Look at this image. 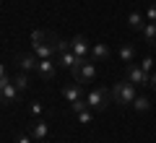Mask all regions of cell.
<instances>
[{
    "label": "cell",
    "instance_id": "obj_6",
    "mask_svg": "<svg viewBox=\"0 0 156 143\" xmlns=\"http://www.w3.org/2000/svg\"><path fill=\"white\" fill-rule=\"evenodd\" d=\"M21 91L13 86V78H0V104H16Z\"/></svg>",
    "mask_w": 156,
    "mask_h": 143
},
{
    "label": "cell",
    "instance_id": "obj_21",
    "mask_svg": "<svg viewBox=\"0 0 156 143\" xmlns=\"http://www.w3.org/2000/svg\"><path fill=\"white\" fill-rule=\"evenodd\" d=\"M140 68H143L146 73H154V60H151V57H146V60H140Z\"/></svg>",
    "mask_w": 156,
    "mask_h": 143
},
{
    "label": "cell",
    "instance_id": "obj_17",
    "mask_svg": "<svg viewBox=\"0 0 156 143\" xmlns=\"http://www.w3.org/2000/svg\"><path fill=\"white\" fill-rule=\"evenodd\" d=\"M128 26L135 29V31H143V26H146L143 16H140V13H130V16H128Z\"/></svg>",
    "mask_w": 156,
    "mask_h": 143
},
{
    "label": "cell",
    "instance_id": "obj_2",
    "mask_svg": "<svg viewBox=\"0 0 156 143\" xmlns=\"http://www.w3.org/2000/svg\"><path fill=\"white\" fill-rule=\"evenodd\" d=\"M135 88H138V86H133L128 78H125V81H117L115 86H112V91H109L112 94V102L120 104V107H130V104H133V99L138 96Z\"/></svg>",
    "mask_w": 156,
    "mask_h": 143
},
{
    "label": "cell",
    "instance_id": "obj_13",
    "mask_svg": "<svg viewBox=\"0 0 156 143\" xmlns=\"http://www.w3.org/2000/svg\"><path fill=\"white\" fill-rule=\"evenodd\" d=\"M107 57H109V47H107V44H94V47H91V60L94 63H104Z\"/></svg>",
    "mask_w": 156,
    "mask_h": 143
},
{
    "label": "cell",
    "instance_id": "obj_16",
    "mask_svg": "<svg viewBox=\"0 0 156 143\" xmlns=\"http://www.w3.org/2000/svg\"><path fill=\"white\" fill-rule=\"evenodd\" d=\"M13 86L18 88V91H29V86H31V81H29V73H18L16 78H13Z\"/></svg>",
    "mask_w": 156,
    "mask_h": 143
},
{
    "label": "cell",
    "instance_id": "obj_15",
    "mask_svg": "<svg viewBox=\"0 0 156 143\" xmlns=\"http://www.w3.org/2000/svg\"><path fill=\"white\" fill-rule=\"evenodd\" d=\"M143 39H146V44H151V47H156V23H146L143 26Z\"/></svg>",
    "mask_w": 156,
    "mask_h": 143
},
{
    "label": "cell",
    "instance_id": "obj_24",
    "mask_svg": "<svg viewBox=\"0 0 156 143\" xmlns=\"http://www.w3.org/2000/svg\"><path fill=\"white\" fill-rule=\"evenodd\" d=\"M31 112H34V115H39V112H42V104H39V102H34V104H31Z\"/></svg>",
    "mask_w": 156,
    "mask_h": 143
},
{
    "label": "cell",
    "instance_id": "obj_14",
    "mask_svg": "<svg viewBox=\"0 0 156 143\" xmlns=\"http://www.w3.org/2000/svg\"><path fill=\"white\" fill-rule=\"evenodd\" d=\"M117 55H120V60H122V63H133V57H135V47L125 42V44H120Z\"/></svg>",
    "mask_w": 156,
    "mask_h": 143
},
{
    "label": "cell",
    "instance_id": "obj_10",
    "mask_svg": "<svg viewBox=\"0 0 156 143\" xmlns=\"http://www.w3.org/2000/svg\"><path fill=\"white\" fill-rule=\"evenodd\" d=\"M70 50H73V55L76 57H81V60H86V55H89V39L86 37H73L70 39Z\"/></svg>",
    "mask_w": 156,
    "mask_h": 143
},
{
    "label": "cell",
    "instance_id": "obj_23",
    "mask_svg": "<svg viewBox=\"0 0 156 143\" xmlns=\"http://www.w3.org/2000/svg\"><path fill=\"white\" fill-rule=\"evenodd\" d=\"M31 141H34L31 135H26V133H18V135H16V141H13V143H31Z\"/></svg>",
    "mask_w": 156,
    "mask_h": 143
},
{
    "label": "cell",
    "instance_id": "obj_18",
    "mask_svg": "<svg viewBox=\"0 0 156 143\" xmlns=\"http://www.w3.org/2000/svg\"><path fill=\"white\" fill-rule=\"evenodd\" d=\"M130 107H133L135 112H148V109H151V102L146 99V96H135V99H133V104H130Z\"/></svg>",
    "mask_w": 156,
    "mask_h": 143
},
{
    "label": "cell",
    "instance_id": "obj_8",
    "mask_svg": "<svg viewBox=\"0 0 156 143\" xmlns=\"http://www.w3.org/2000/svg\"><path fill=\"white\" fill-rule=\"evenodd\" d=\"M37 73H39V78H42V81H52V78L57 76V60H52V57H44V60H39Z\"/></svg>",
    "mask_w": 156,
    "mask_h": 143
},
{
    "label": "cell",
    "instance_id": "obj_4",
    "mask_svg": "<svg viewBox=\"0 0 156 143\" xmlns=\"http://www.w3.org/2000/svg\"><path fill=\"white\" fill-rule=\"evenodd\" d=\"M125 78H128L133 86H151V73H146L140 65L135 63H128L125 65Z\"/></svg>",
    "mask_w": 156,
    "mask_h": 143
},
{
    "label": "cell",
    "instance_id": "obj_22",
    "mask_svg": "<svg viewBox=\"0 0 156 143\" xmlns=\"http://www.w3.org/2000/svg\"><path fill=\"white\" fill-rule=\"evenodd\" d=\"M146 18H148V23H156V5H148V11H146Z\"/></svg>",
    "mask_w": 156,
    "mask_h": 143
},
{
    "label": "cell",
    "instance_id": "obj_1",
    "mask_svg": "<svg viewBox=\"0 0 156 143\" xmlns=\"http://www.w3.org/2000/svg\"><path fill=\"white\" fill-rule=\"evenodd\" d=\"M57 44H60V37H57L55 31H44V29L31 31V47H34V52H37L39 60L52 57L57 52Z\"/></svg>",
    "mask_w": 156,
    "mask_h": 143
},
{
    "label": "cell",
    "instance_id": "obj_19",
    "mask_svg": "<svg viewBox=\"0 0 156 143\" xmlns=\"http://www.w3.org/2000/svg\"><path fill=\"white\" fill-rule=\"evenodd\" d=\"M70 109H73V112H76V115H78V112H83V109H89V102H86V99H78V102H70Z\"/></svg>",
    "mask_w": 156,
    "mask_h": 143
},
{
    "label": "cell",
    "instance_id": "obj_7",
    "mask_svg": "<svg viewBox=\"0 0 156 143\" xmlns=\"http://www.w3.org/2000/svg\"><path fill=\"white\" fill-rule=\"evenodd\" d=\"M16 63H18V68H21V73H34L39 68L37 52H21V55L16 57Z\"/></svg>",
    "mask_w": 156,
    "mask_h": 143
},
{
    "label": "cell",
    "instance_id": "obj_26",
    "mask_svg": "<svg viewBox=\"0 0 156 143\" xmlns=\"http://www.w3.org/2000/svg\"><path fill=\"white\" fill-rule=\"evenodd\" d=\"M0 78H5V68L3 65H0Z\"/></svg>",
    "mask_w": 156,
    "mask_h": 143
},
{
    "label": "cell",
    "instance_id": "obj_20",
    "mask_svg": "<svg viewBox=\"0 0 156 143\" xmlns=\"http://www.w3.org/2000/svg\"><path fill=\"white\" fill-rule=\"evenodd\" d=\"M78 122H81V125H89V122H91V109L78 112Z\"/></svg>",
    "mask_w": 156,
    "mask_h": 143
},
{
    "label": "cell",
    "instance_id": "obj_3",
    "mask_svg": "<svg viewBox=\"0 0 156 143\" xmlns=\"http://www.w3.org/2000/svg\"><path fill=\"white\" fill-rule=\"evenodd\" d=\"M109 99H112V94H109V88H91L89 91V96H86V102H89V109L91 112H104L107 109V104H109Z\"/></svg>",
    "mask_w": 156,
    "mask_h": 143
},
{
    "label": "cell",
    "instance_id": "obj_25",
    "mask_svg": "<svg viewBox=\"0 0 156 143\" xmlns=\"http://www.w3.org/2000/svg\"><path fill=\"white\" fill-rule=\"evenodd\" d=\"M151 86H154V91H156V70L151 73Z\"/></svg>",
    "mask_w": 156,
    "mask_h": 143
},
{
    "label": "cell",
    "instance_id": "obj_5",
    "mask_svg": "<svg viewBox=\"0 0 156 143\" xmlns=\"http://www.w3.org/2000/svg\"><path fill=\"white\" fill-rule=\"evenodd\" d=\"M70 73H73V81L81 83V86H83V83H91L96 78V63L86 60V63H81V65H78L76 70H70Z\"/></svg>",
    "mask_w": 156,
    "mask_h": 143
},
{
    "label": "cell",
    "instance_id": "obj_9",
    "mask_svg": "<svg viewBox=\"0 0 156 143\" xmlns=\"http://www.w3.org/2000/svg\"><path fill=\"white\" fill-rule=\"evenodd\" d=\"M81 63H86V60H81V57H76L73 55V50H62V52H57V65H62V68H68V70H76Z\"/></svg>",
    "mask_w": 156,
    "mask_h": 143
},
{
    "label": "cell",
    "instance_id": "obj_11",
    "mask_svg": "<svg viewBox=\"0 0 156 143\" xmlns=\"http://www.w3.org/2000/svg\"><path fill=\"white\" fill-rule=\"evenodd\" d=\"M62 96H65L68 99V104H70V102H78V99H83V86H81V83H68V86H62Z\"/></svg>",
    "mask_w": 156,
    "mask_h": 143
},
{
    "label": "cell",
    "instance_id": "obj_12",
    "mask_svg": "<svg viewBox=\"0 0 156 143\" xmlns=\"http://www.w3.org/2000/svg\"><path fill=\"white\" fill-rule=\"evenodd\" d=\"M47 133H50V127H47L44 120H34L31 125H29V135H31L34 141H44Z\"/></svg>",
    "mask_w": 156,
    "mask_h": 143
}]
</instances>
